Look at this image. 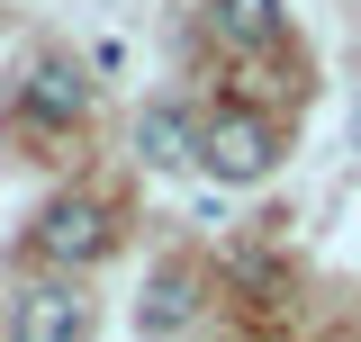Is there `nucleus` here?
Listing matches in <instances>:
<instances>
[{
	"label": "nucleus",
	"mask_w": 361,
	"mask_h": 342,
	"mask_svg": "<svg viewBox=\"0 0 361 342\" xmlns=\"http://www.w3.org/2000/svg\"><path fill=\"white\" fill-rule=\"evenodd\" d=\"M135 163L145 171H190L199 163V118H190L180 99H154V108L135 118Z\"/></svg>",
	"instance_id": "39448f33"
},
{
	"label": "nucleus",
	"mask_w": 361,
	"mask_h": 342,
	"mask_svg": "<svg viewBox=\"0 0 361 342\" xmlns=\"http://www.w3.org/2000/svg\"><path fill=\"white\" fill-rule=\"evenodd\" d=\"M82 334H90V298H73L63 279L18 289V306H9V342H82Z\"/></svg>",
	"instance_id": "f03ea898"
},
{
	"label": "nucleus",
	"mask_w": 361,
	"mask_h": 342,
	"mask_svg": "<svg viewBox=\"0 0 361 342\" xmlns=\"http://www.w3.org/2000/svg\"><path fill=\"white\" fill-rule=\"evenodd\" d=\"M18 108H27L37 127H73L90 108V72L73 54H45V63H27V82H18Z\"/></svg>",
	"instance_id": "7ed1b4c3"
},
{
	"label": "nucleus",
	"mask_w": 361,
	"mask_h": 342,
	"mask_svg": "<svg viewBox=\"0 0 361 342\" xmlns=\"http://www.w3.org/2000/svg\"><path fill=\"white\" fill-rule=\"evenodd\" d=\"M271 163H280V135H271L253 108H226V118L199 127V171H217L226 189H253Z\"/></svg>",
	"instance_id": "f257e3e1"
},
{
	"label": "nucleus",
	"mask_w": 361,
	"mask_h": 342,
	"mask_svg": "<svg viewBox=\"0 0 361 342\" xmlns=\"http://www.w3.org/2000/svg\"><path fill=\"white\" fill-rule=\"evenodd\" d=\"M208 18H217L226 45H244V54H262V45H280V0H208Z\"/></svg>",
	"instance_id": "0eeeda50"
},
{
	"label": "nucleus",
	"mask_w": 361,
	"mask_h": 342,
	"mask_svg": "<svg viewBox=\"0 0 361 342\" xmlns=\"http://www.w3.org/2000/svg\"><path fill=\"white\" fill-rule=\"evenodd\" d=\"M190 315H199V279H190L180 261H172V270H154V279H145V298H135V324H145V342L180 334Z\"/></svg>",
	"instance_id": "423d86ee"
},
{
	"label": "nucleus",
	"mask_w": 361,
	"mask_h": 342,
	"mask_svg": "<svg viewBox=\"0 0 361 342\" xmlns=\"http://www.w3.org/2000/svg\"><path fill=\"white\" fill-rule=\"evenodd\" d=\"M37 253L45 261H99L109 253V208L99 198H54L37 216Z\"/></svg>",
	"instance_id": "20e7f679"
}]
</instances>
